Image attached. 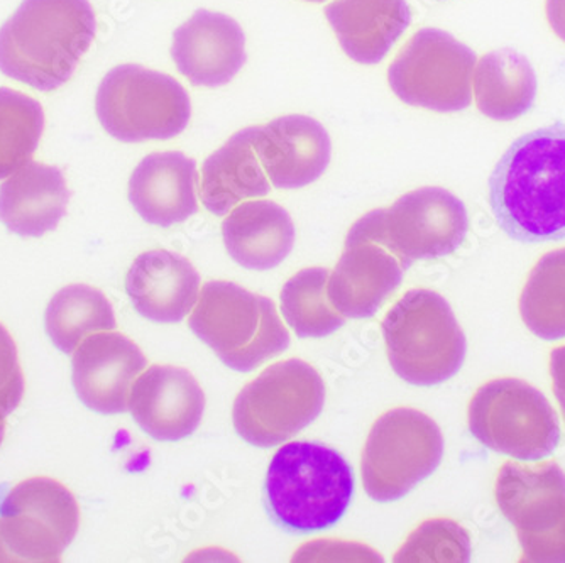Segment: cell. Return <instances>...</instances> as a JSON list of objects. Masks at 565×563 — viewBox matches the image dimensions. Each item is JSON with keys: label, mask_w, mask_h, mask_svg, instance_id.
I'll return each mask as SVG.
<instances>
[{"label": "cell", "mask_w": 565, "mask_h": 563, "mask_svg": "<svg viewBox=\"0 0 565 563\" xmlns=\"http://www.w3.org/2000/svg\"><path fill=\"white\" fill-rule=\"evenodd\" d=\"M490 205L501 231L519 243L565 238V123L507 149L490 177Z\"/></svg>", "instance_id": "1"}, {"label": "cell", "mask_w": 565, "mask_h": 563, "mask_svg": "<svg viewBox=\"0 0 565 563\" xmlns=\"http://www.w3.org/2000/svg\"><path fill=\"white\" fill-rule=\"evenodd\" d=\"M97 34L88 0H22L0 28V72L53 92L72 78Z\"/></svg>", "instance_id": "2"}, {"label": "cell", "mask_w": 565, "mask_h": 563, "mask_svg": "<svg viewBox=\"0 0 565 563\" xmlns=\"http://www.w3.org/2000/svg\"><path fill=\"white\" fill-rule=\"evenodd\" d=\"M354 496V472L339 452L316 442H294L276 452L266 476L273 518L290 531L327 530Z\"/></svg>", "instance_id": "3"}, {"label": "cell", "mask_w": 565, "mask_h": 563, "mask_svg": "<svg viewBox=\"0 0 565 563\" xmlns=\"http://www.w3.org/2000/svg\"><path fill=\"white\" fill-rule=\"evenodd\" d=\"M189 326L225 365L239 372L259 368L290 346L275 304L234 283L203 285Z\"/></svg>", "instance_id": "4"}, {"label": "cell", "mask_w": 565, "mask_h": 563, "mask_svg": "<svg viewBox=\"0 0 565 563\" xmlns=\"http://www.w3.org/2000/svg\"><path fill=\"white\" fill-rule=\"evenodd\" d=\"M381 327L390 364L406 383H446L465 364V332L439 293L412 289L386 314Z\"/></svg>", "instance_id": "5"}, {"label": "cell", "mask_w": 565, "mask_h": 563, "mask_svg": "<svg viewBox=\"0 0 565 563\" xmlns=\"http://www.w3.org/2000/svg\"><path fill=\"white\" fill-rule=\"evenodd\" d=\"M95 110L117 141H168L189 126L192 102L173 76L139 65H120L100 82Z\"/></svg>", "instance_id": "6"}, {"label": "cell", "mask_w": 565, "mask_h": 563, "mask_svg": "<svg viewBox=\"0 0 565 563\" xmlns=\"http://www.w3.org/2000/svg\"><path fill=\"white\" fill-rule=\"evenodd\" d=\"M326 384L300 359L269 365L237 394L233 419L247 444L268 448L287 442L322 413Z\"/></svg>", "instance_id": "7"}, {"label": "cell", "mask_w": 565, "mask_h": 563, "mask_svg": "<svg viewBox=\"0 0 565 563\" xmlns=\"http://www.w3.org/2000/svg\"><path fill=\"white\" fill-rule=\"evenodd\" d=\"M469 431L491 450L536 463L561 442L557 413L547 397L520 380H494L479 387L469 405Z\"/></svg>", "instance_id": "8"}, {"label": "cell", "mask_w": 565, "mask_h": 563, "mask_svg": "<svg viewBox=\"0 0 565 563\" xmlns=\"http://www.w3.org/2000/svg\"><path fill=\"white\" fill-rule=\"evenodd\" d=\"M443 455V434L430 416L412 408L386 412L364 445V489L374 501H398L435 472Z\"/></svg>", "instance_id": "9"}, {"label": "cell", "mask_w": 565, "mask_h": 563, "mask_svg": "<svg viewBox=\"0 0 565 563\" xmlns=\"http://www.w3.org/2000/svg\"><path fill=\"white\" fill-rule=\"evenodd\" d=\"M78 527L81 508L66 486L22 480L0 502V562H60Z\"/></svg>", "instance_id": "10"}, {"label": "cell", "mask_w": 565, "mask_h": 563, "mask_svg": "<svg viewBox=\"0 0 565 563\" xmlns=\"http://www.w3.org/2000/svg\"><path fill=\"white\" fill-rule=\"evenodd\" d=\"M494 496L519 534L522 562H565V474L557 464H504Z\"/></svg>", "instance_id": "11"}, {"label": "cell", "mask_w": 565, "mask_h": 563, "mask_svg": "<svg viewBox=\"0 0 565 563\" xmlns=\"http://www.w3.org/2000/svg\"><path fill=\"white\" fill-rule=\"evenodd\" d=\"M476 56L439 30H422L388 70L390 87L412 107L456 113L471 104Z\"/></svg>", "instance_id": "12"}, {"label": "cell", "mask_w": 565, "mask_h": 563, "mask_svg": "<svg viewBox=\"0 0 565 563\" xmlns=\"http://www.w3.org/2000/svg\"><path fill=\"white\" fill-rule=\"evenodd\" d=\"M406 266L390 244L386 210H373L354 222L344 253L329 276L330 304L345 318H370L402 285Z\"/></svg>", "instance_id": "13"}, {"label": "cell", "mask_w": 565, "mask_h": 563, "mask_svg": "<svg viewBox=\"0 0 565 563\" xmlns=\"http://www.w3.org/2000/svg\"><path fill=\"white\" fill-rule=\"evenodd\" d=\"M384 210L390 244L408 267L456 253L468 234L465 203L444 188H420Z\"/></svg>", "instance_id": "14"}, {"label": "cell", "mask_w": 565, "mask_h": 563, "mask_svg": "<svg viewBox=\"0 0 565 563\" xmlns=\"http://www.w3.org/2000/svg\"><path fill=\"white\" fill-rule=\"evenodd\" d=\"M73 386L87 408L102 415L129 410V394L148 361L129 337L119 332L88 336L73 352Z\"/></svg>", "instance_id": "15"}, {"label": "cell", "mask_w": 565, "mask_h": 563, "mask_svg": "<svg viewBox=\"0 0 565 563\" xmlns=\"http://www.w3.org/2000/svg\"><path fill=\"white\" fill-rule=\"evenodd\" d=\"M129 412L154 440H182L199 428L205 394L186 369L151 365L132 384Z\"/></svg>", "instance_id": "16"}, {"label": "cell", "mask_w": 565, "mask_h": 563, "mask_svg": "<svg viewBox=\"0 0 565 563\" xmlns=\"http://www.w3.org/2000/svg\"><path fill=\"white\" fill-rule=\"evenodd\" d=\"M254 151L266 177L279 190H297L319 180L329 168V132L312 117L285 116L253 127Z\"/></svg>", "instance_id": "17"}, {"label": "cell", "mask_w": 565, "mask_h": 563, "mask_svg": "<svg viewBox=\"0 0 565 563\" xmlns=\"http://www.w3.org/2000/svg\"><path fill=\"white\" fill-rule=\"evenodd\" d=\"M171 56L190 84L222 87L246 63V36L233 18L202 9L174 31Z\"/></svg>", "instance_id": "18"}, {"label": "cell", "mask_w": 565, "mask_h": 563, "mask_svg": "<svg viewBox=\"0 0 565 563\" xmlns=\"http://www.w3.org/2000/svg\"><path fill=\"white\" fill-rule=\"evenodd\" d=\"M195 159L183 152H152L142 159L129 180V202L142 221L173 227L199 212Z\"/></svg>", "instance_id": "19"}, {"label": "cell", "mask_w": 565, "mask_h": 563, "mask_svg": "<svg viewBox=\"0 0 565 563\" xmlns=\"http://www.w3.org/2000/svg\"><path fill=\"white\" fill-rule=\"evenodd\" d=\"M126 293L141 317L157 323H178L199 301L200 276L180 254L148 251L129 267Z\"/></svg>", "instance_id": "20"}, {"label": "cell", "mask_w": 565, "mask_h": 563, "mask_svg": "<svg viewBox=\"0 0 565 563\" xmlns=\"http://www.w3.org/2000/svg\"><path fill=\"white\" fill-rule=\"evenodd\" d=\"M326 18L349 59L377 65L412 24L406 0H333Z\"/></svg>", "instance_id": "21"}, {"label": "cell", "mask_w": 565, "mask_h": 563, "mask_svg": "<svg viewBox=\"0 0 565 563\" xmlns=\"http://www.w3.org/2000/svg\"><path fill=\"white\" fill-rule=\"evenodd\" d=\"M68 202L62 170L31 161L0 187V222L21 237H41L58 227Z\"/></svg>", "instance_id": "22"}, {"label": "cell", "mask_w": 565, "mask_h": 563, "mask_svg": "<svg viewBox=\"0 0 565 563\" xmlns=\"http://www.w3.org/2000/svg\"><path fill=\"white\" fill-rule=\"evenodd\" d=\"M295 235L290 213L268 200L243 203L222 222L228 256L250 272H269L279 266L290 256Z\"/></svg>", "instance_id": "23"}, {"label": "cell", "mask_w": 565, "mask_h": 563, "mask_svg": "<svg viewBox=\"0 0 565 563\" xmlns=\"http://www.w3.org/2000/svg\"><path fill=\"white\" fill-rule=\"evenodd\" d=\"M271 184L254 151L253 127L239 130L221 149L212 152L202 168L203 205L217 217H224L237 203L262 199Z\"/></svg>", "instance_id": "24"}, {"label": "cell", "mask_w": 565, "mask_h": 563, "mask_svg": "<svg viewBox=\"0 0 565 563\" xmlns=\"http://www.w3.org/2000/svg\"><path fill=\"white\" fill-rule=\"evenodd\" d=\"M44 326L56 349L73 354L88 336L116 329L113 305L100 289L70 285L51 298Z\"/></svg>", "instance_id": "25"}, {"label": "cell", "mask_w": 565, "mask_h": 563, "mask_svg": "<svg viewBox=\"0 0 565 563\" xmlns=\"http://www.w3.org/2000/svg\"><path fill=\"white\" fill-rule=\"evenodd\" d=\"M329 276L323 267H308L282 286V317L300 339L330 336L345 323L344 315L330 304Z\"/></svg>", "instance_id": "26"}, {"label": "cell", "mask_w": 565, "mask_h": 563, "mask_svg": "<svg viewBox=\"0 0 565 563\" xmlns=\"http://www.w3.org/2000/svg\"><path fill=\"white\" fill-rule=\"evenodd\" d=\"M520 314L544 340L565 339V247L545 254L523 288Z\"/></svg>", "instance_id": "27"}, {"label": "cell", "mask_w": 565, "mask_h": 563, "mask_svg": "<svg viewBox=\"0 0 565 563\" xmlns=\"http://www.w3.org/2000/svg\"><path fill=\"white\" fill-rule=\"evenodd\" d=\"M44 130L40 102L0 87V180L31 163Z\"/></svg>", "instance_id": "28"}, {"label": "cell", "mask_w": 565, "mask_h": 563, "mask_svg": "<svg viewBox=\"0 0 565 563\" xmlns=\"http://www.w3.org/2000/svg\"><path fill=\"white\" fill-rule=\"evenodd\" d=\"M476 102L491 119L508 120L522 116L535 98V75L520 56L515 68L500 70L497 53L479 63L475 78Z\"/></svg>", "instance_id": "29"}, {"label": "cell", "mask_w": 565, "mask_h": 563, "mask_svg": "<svg viewBox=\"0 0 565 563\" xmlns=\"http://www.w3.org/2000/svg\"><path fill=\"white\" fill-rule=\"evenodd\" d=\"M471 537L452 520L435 518L425 521L409 534L395 555V562L466 563L471 560Z\"/></svg>", "instance_id": "30"}, {"label": "cell", "mask_w": 565, "mask_h": 563, "mask_svg": "<svg viewBox=\"0 0 565 563\" xmlns=\"http://www.w3.org/2000/svg\"><path fill=\"white\" fill-rule=\"evenodd\" d=\"M24 396V374L19 362L14 339L0 323V423L21 405Z\"/></svg>", "instance_id": "31"}, {"label": "cell", "mask_w": 565, "mask_h": 563, "mask_svg": "<svg viewBox=\"0 0 565 563\" xmlns=\"http://www.w3.org/2000/svg\"><path fill=\"white\" fill-rule=\"evenodd\" d=\"M551 374L554 393L565 419V346L557 347L551 354Z\"/></svg>", "instance_id": "32"}, {"label": "cell", "mask_w": 565, "mask_h": 563, "mask_svg": "<svg viewBox=\"0 0 565 563\" xmlns=\"http://www.w3.org/2000/svg\"><path fill=\"white\" fill-rule=\"evenodd\" d=\"M6 437V422L0 423V445L4 442Z\"/></svg>", "instance_id": "33"}, {"label": "cell", "mask_w": 565, "mask_h": 563, "mask_svg": "<svg viewBox=\"0 0 565 563\" xmlns=\"http://www.w3.org/2000/svg\"><path fill=\"white\" fill-rule=\"evenodd\" d=\"M307 2H317V4H320V2H326V0H307Z\"/></svg>", "instance_id": "34"}]
</instances>
